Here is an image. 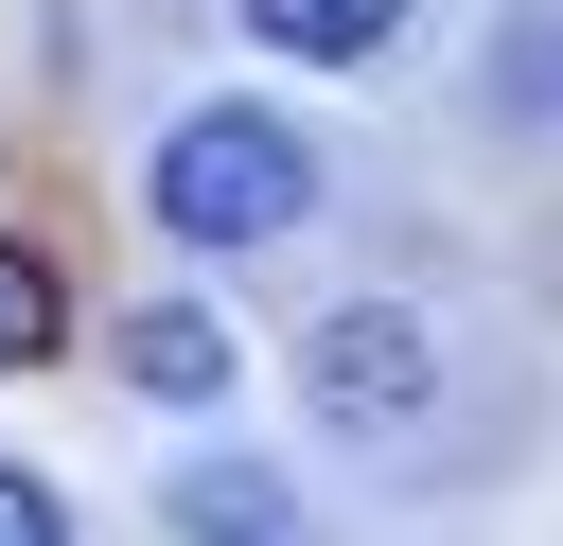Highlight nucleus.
<instances>
[{"mask_svg": "<svg viewBox=\"0 0 563 546\" xmlns=\"http://www.w3.org/2000/svg\"><path fill=\"white\" fill-rule=\"evenodd\" d=\"M176 546H299V493L264 458H194L176 476Z\"/></svg>", "mask_w": 563, "mask_h": 546, "instance_id": "obj_3", "label": "nucleus"}, {"mask_svg": "<svg viewBox=\"0 0 563 546\" xmlns=\"http://www.w3.org/2000/svg\"><path fill=\"white\" fill-rule=\"evenodd\" d=\"M53 335H70L53 264H35V247H0V370H53Z\"/></svg>", "mask_w": 563, "mask_h": 546, "instance_id": "obj_6", "label": "nucleus"}, {"mask_svg": "<svg viewBox=\"0 0 563 546\" xmlns=\"http://www.w3.org/2000/svg\"><path fill=\"white\" fill-rule=\"evenodd\" d=\"M0 546H70V511H53V476H18V458H0Z\"/></svg>", "mask_w": 563, "mask_h": 546, "instance_id": "obj_7", "label": "nucleus"}, {"mask_svg": "<svg viewBox=\"0 0 563 546\" xmlns=\"http://www.w3.org/2000/svg\"><path fill=\"white\" fill-rule=\"evenodd\" d=\"M299 387H317L334 423H405V405H422V317H405V299H334V317L299 335Z\"/></svg>", "mask_w": 563, "mask_h": 546, "instance_id": "obj_2", "label": "nucleus"}, {"mask_svg": "<svg viewBox=\"0 0 563 546\" xmlns=\"http://www.w3.org/2000/svg\"><path fill=\"white\" fill-rule=\"evenodd\" d=\"M246 35H264V53L352 70V53H387V35H405V0H246Z\"/></svg>", "mask_w": 563, "mask_h": 546, "instance_id": "obj_5", "label": "nucleus"}, {"mask_svg": "<svg viewBox=\"0 0 563 546\" xmlns=\"http://www.w3.org/2000/svg\"><path fill=\"white\" fill-rule=\"evenodd\" d=\"M158 229L176 247H282L299 211H317V159H299V123H264V106H194V123H158Z\"/></svg>", "mask_w": 563, "mask_h": 546, "instance_id": "obj_1", "label": "nucleus"}, {"mask_svg": "<svg viewBox=\"0 0 563 546\" xmlns=\"http://www.w3.org/2000/svg\"><path fill=\"white\" fill-rule=\"evenodd\" d=\"M123 387H158V405H211V387H229V335H211L194 299H141V317H123Z\"/></svg>", "mask_w": 563, "mask_h": 546, "instance_id": "obj_4", "label": "nucleus"}]
</instances>
